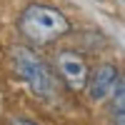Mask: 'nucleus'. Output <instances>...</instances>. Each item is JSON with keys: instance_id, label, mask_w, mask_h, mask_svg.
Wrapping results in <instances>:
<instances>
[{"instance_id": "obj_2", "label": "nucleus", "mask_w": 125, "mask_h": 125, "mask_svg": "<svg viewBox=\"0 0 125 125\" xmlns=\"http://www.w3.org/2000/svg\"><path fill=\"white\" fill-rule=\"evenodd\" d=\"M10 60H13L15 73L28 83V88L33 90L38 98H50V95H53V88H55L53 85V75H50L48 65L30 48H23V45L13 48Z\"/></svg>"}, {"instance_id": "obj_6", "label": "nucleus", "mask_w": 125, "mask_h": 125, "mask_svg": "<svg viewBox=\"0 0 125 125\" xmlns=\"http://www.w3.org/2000/svg\"><path fill=\"white\" fill-rule=\"evenodd\" d=\"M10 125H38V123H33V120H25V118H18V120H13Z\"/></svg>"}, {"instance_id": "obj_7", "label": "nucleus", "mask_w": 125, "mask_h": 125, "mask_svg": "<svg viewBox=\"0 0 125 125\" xmlns=\"http://www.w3.org/2000/svg\"><path fill=\"white\" fill-rule=\"evenodd\" d=\"M115 125H125V110L123 113H115Z\"/></svg>"}, {"instance_id": "obj_4", "label": "nucleus", "mask_w": 125, "mask_h": 125, "mask_svg": "<svg viewBox=\"0 0 125 125\" xmlns=\"http://www.w3.org/2000/svg\"><path fill=\"white\" fill-rule=\"evenodd\" d=\"M118 68L110 65V62H103L95 70L90 73V80H88V93L93 100H105L108 95H113V90L118 85Z\"/></svg>"}, {"instance_id": "obj_1", "label": "nucleus", "mask_w": 125, "mask_h": 125, "mask_svg": "<svg viewBox=\"0 0 125 125\" xmlns=\"http://www.w3.org/2000/svg\"><path fill=\"white\" fill-rule=\"evenodd\" d=\"M18 28L30 43L45 45V43L62 38L70 30V23L60 10L50 8V5H28L20 15Z\"/></svg>"}, {"instance_id": "obj_5", "label": "nucleus", "mask_w": 125, "mask_h": 125, "mask_svg": "<svg viewBox=\"0 0 125 125\" xmlns=\"http://www.w3.org/2000/svg\"><path fill=\"white\" fill-rule=\"evenodd\" d=\"M125 110V78L118 80L115 90H113V113H123Z\"/></svg>"}, {"instance_id": "obj_3", "label": "nucleus", "mask_w": 125, "mask_h": 125, "mask_svg": "<svg viewBox=\"0 0 125 125\" xmlns=\"http://www.w3.org/2000/svg\"><path fill=\"white\" fill-rule=\"evenodd\" d=\"M55 68L60 73V78L65 80V85L70 90H83L88 88V80H90V70H88V62L83 55L73 53V50H60L58 58H55Z\"/></svg>"}]
</instances>
